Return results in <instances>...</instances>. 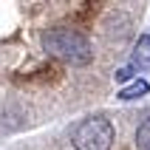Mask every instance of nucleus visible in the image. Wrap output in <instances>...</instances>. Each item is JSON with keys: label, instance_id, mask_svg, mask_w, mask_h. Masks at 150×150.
Returning a JSON list of instances; mask_svg holds the SVG:
<instances>
[{"label": "nucleus", "instance_id": "20e7f679", "mask_svg": "<svg viewBox=\"0 0 150 150\" xmlns=\"http://www.w3.org/2000/svg\"><path fill=\"white\" fill-rule=\"evenodd\" d=\"M133 144H136V150H150V113L139 122L136 136H133Z\"/></svg>", "mask_w": 150, "mask_h": 150}, {"label": "nucleus", "instance_id": "f03ea898", "mask_svg": "<svg viewBox=\"0 0 150 150\" xmlns=\"http://www.w3.org/2000/svg\"><path fill=\"white\" fill-rule=\"evenodd\" d=\"M71 142L76 150H110L113 144V125L105 116H88L74 127Z\"/></svg>", "mask_w": 150, "mask_h": 150}, {"label": "nucleus", "instance_id": "f257e3e1", "mask_svg": "<svg viewBox=\"0 0 150 150\" xmlns=\"http://www.w3.org/2000/svg\"><path fill=\"white\" fill-rule=\"evenodd\" d=\"M42 48L48 51L51 57L62 59V62H71V65H85L93 57L91 40L79 28H68V25L48 28L42 34Z\"/></svg>", "mask_w": 150, "mask_h": 150}, {"label": "nucleus", "instance_id": "7ed1b4c3", "mask_svg": "<svg viewBox=\"0 0 150 150\" xmlns=\"http://www.w3.org/2000/svg\"><path fill=\"white\" fill-rule=\"evenodd\" d=\"M130 62H133L136 68H147V65H150V34H142V37H139Z\"/></svg>", "mask_w": 150, "mask_h": 150}, {"label": "nucleus", "instance_id": "39448f33", "mask_svg": "<svg viewBox=\"0 0 150 150\" xmlns=\"http://www.w3.org/2000/svg\"><path fill=\"white\" fill-rule=\"evenodd\" d=\"M142 93H147V82H144V79H136L130 88H125V91L119 93V99H136V96H142Z\"/></svg>", "mask_w": 150, "mask_h": 150}]
</instances>
